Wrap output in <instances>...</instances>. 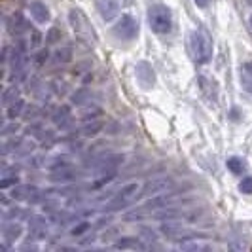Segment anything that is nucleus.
I'll return each instance as SVG.
<instances>
[{
  "instance_id": "1",
  "label": "nucleus",
  "mask_w": 252,
  "mask_h": 252,
  "mask_svg": "<svg viewBox=\"0 0 252 252\" xmlns=\"http://www.w3.org/2000/svg\"><path fill=\"white\" fill-rule=\"evenodd\" d=\"M188 48L191 57L201 64H207L213 59V53H215V46H213V40L211 36L205 32V31H193L188 38Z\"/></svg>"
},
{
  "instance_id": "2",
  "label": "nucleus",
  "mask_w": 252,
  "mask_h": 252,
  "mask_svg": "<svg viewBox=\"0 0 252 252\" xmlns=\"http://www.w3.org/2000/svg\"><path fill=\"white\" fill-rule=\"evenodd\" d=\"M140 193H142V184L140 182H129V184L122 186L116 191V195L104 205V211L106 213H116V211L127 209L129 205H133L139 199Z\"/></svg>"
},
{
  "instance_id": "3",
  "label": "nucleus",
  "mask_w": 252,
  "mask_h": 252,
  "mask_svg": "<svg viewBox=\"0 0 252 252\" xmlns=\"http://www.w3.org/2000/svg\"><path fill=\"white\" fill-rule=\"evenodd\" d=\"M148 25L156 34H169L173 31V12L165 4H154L148 10Z\"/></svg>"
},
{
  "instance_id": "4",
  "label": "nucleus",
  "mask_w": 252,
  "mask_h": 252,
  "mask_svg": "<svg viewBox=\"0 0 252 252\" xmlns=\"http://www.w3.org/2000/svg\"><path fill=\"white\" fill-rule=\"evenodd\" d=\"M124 161V156H108L97 165L95 177H93V188H102L104 184L112 182L118 175V167Z\"/></svg>"
},
{
  "instance_id": "5",
  "label": "nucleus",
  "mask_w": 252,
  "mask_h": 252,
  "mask_svg": "<svg viewBox=\"0 0 252 252\" xmlns=\"http://www.w3.org/2000/svg\"><path fill=\"white\" fill-rule=\"evenodd\" d=\"M68 21H70V27H72V31H74L78 36L82 38L84 42H88V44H93L97 36H95V31H93V27L89 23L88 15L82 12L80 8H72L70 12H68Z\"/></svg>"
},
{
  "instance_id": "6",
  "label": "nucleus",
  "mask_w": 252,
  "mask_h": 252,
  "mask_svg": "<svg viewBox=\"0 0 252 252\" xmlns=\"http://www.w3.org/2000/svg\"><path fill=\"white\" fill-rule=\"evenodd\" d=\"M112 32L116 38L126 40V42L135 40L137 34H139V21H137V17H133L131 13H124V15L116 21Z\"/></svg>"
},
{
  "instance_id": "7",
  "label": "nucleus",
  "mask_w": 252,
  "mask_h": 252,
  "mask_svg": "<svg viewBox=\"0 0 252 252\" xmlns=\"http://www.w3.org/2000/svg\"><path fill=\"white\" fill-rule=\"evenodd\" d=\"M175 188V182L173 178L169 177H156L148 180L144 186H142V193L144 197H154V195H163V193H169L171 189Z\"/></svg>"
},
{
  "instance_id": "8",
  "label": "nucleus",
  "mask_w": 252,
  "mask_h": 252,
  "mask_svg": "<svg viewBox=\"0 0 252 252\" xmlns=\"http://www.w3.org/2000/svg\"><path fill=\"white\" fill-rule=\"evenodd\" d=\"M102 21H114L122 12V0H95Z\"/></svg>"
},
{
  "instance_id": "9",
  "label": "nucleus",
  "mask_w": 252,
  "mask_h": 252,
  "mask_svg": "<svg viewBox=\"0 0 252 252\" xmlns=\"http://www.w3.org/2000/svg\"><path fill=\"white\" fill-rule=\"evenodd\" d=\"M10 197L12 199H17V201H29V203H38L42 193L40 189L34 188V186H13L12 191H10Z\"/></svg>"
},
{
  "instance_id": "10",
  "label": "nucleus",
  "mask_w": 252,
  "mask_h": 252,
  "mask_svg": "<svg viewBox=\"0 0 252 252\" xmlns=\"http://www.w3.org/2000/svg\"><path fill=\"white\" fill-rule=\"evenodd\" d=\"M29 12H31V17L36 21L38 25H46V23H50L51 13H50V8H48L46 2H42V0H32V2L29 4Z\"/></svg>"
},
{
  "instance_id": "11",
  "label": "nucleus",
  "mask_w": 252,
  "mask_h": 252,
  "mask_svg": "<svg viewBox=\"0 0 252 252\" xmlns=\"http://www.w3.org/2000/svg\"><path fill=\"white\" fill-rule=\"evenodd\" d=\"M6 29H8V32H10L12 36H21L23 32L29 31V23H27V19L19 12H13L12 15L6 19Z\"/></svg>"
},
{
  "instance_id": "12",
  "label": "nucleus",
  "mask_w": 252,
  "mask_h": 252,
  "mask_svg": "<svg viewBox=\"0 0 252 252\" xmlns=\"http://www.w3.org/2000/svg\"><path fill=\"white\" fill-rule=\"evenodd\" d=\"M29 233L31 237L36 241H42L48 237V224H46V218L42 216H32L31 218V224H29Z\"/></svg>"
},
{
  "instance_id": "13",
  "label": "nucleus",
  "mask_w": 252,
  "mask_h": 252,
  "mask_svg": "<svg viewBox=\"0 0 252 252\" xmlns=\"http://www.w3.org/2000/svg\"><path fill=\"white\" fill-rule=\"evenodd\" d=\"M21 233H23V226L17 224V222H8V224H4V227H2V237H4L6 245L15 243V241L21 237Z\"/></svg>"
},
{
  "instance_id": "14",
  "label": "nucleus",
  "mask_w": 252,
  "mask_h": 252,
  "mask_svg": "<svg viewBox=\"0 0 252 252\" xmlns=\"http://www.w3.org/2000/svg\"><path fill=\"white\" fill-rule=\"evenodd\" d=\"M161 231H163L167 237H173V239H182V235H188V231L182 227L180 222L175 220H167L161 224Z\"/></svg>"
},
{
  "instance_id": "15",
  "label": "nucleus",
  "mask_w": 252,
  "mask_h": 252,
  "mask_svg": "<svg viewBox=\"0 0 252 252\" xmlns=\"http://www.w3.org/2000/svg\"><path fill=\"white\" fill-rule=\"evenodd\" d=\"M239 80H241V86L247 93L252 95V61H247V63L241 64V70H239Z\"/></svg>"
},
{
  "instance_id": "16",
  "label": "nucleus",
  "mask_w": 252,
  "mask_h": 252,
  "mask_svg": "<svg viewBox=\"0 0 252 252\" xmlns=\"http://www.w3.org/2000/svg\"><path fill=\"white\" fill-rule=\"evenodd\" d=\"M137 76H139V82L144 88H152V84H154V72H152L150 64L140 63L137 66Z\"/></svg>"
},
{
  "instance_id": "17",
  "label": "nucleus",
  "mask_w": 252,
  "mask_h": 252,
  "mask_svg": "<svg viewBox=\"0 0 252 252\" xmlns=\"http://www.w3.org/2000/svg\"><path fill=\"white\" fill-rule=\"evenodd\" d=\"M74 178H76V173L70 165H68V167H61V169H55V171L51 173V180H53V182H70V180H74Z\"/></svg>"
},
{
  "instance_id": "18",
  "label": "nucleus",
  "mask_w": 252,
  "mask_h": 252,
  "mask_svg": "<svg viewBox=\"0 0 252 252\" xmlns=\"http://www.w3.org/2000/svg\"><path fill=\"white\" fill-rule=\"evenodd\" d=\"M102 127H104V124H102L101 120H89L82 127V135L84 137H97L102 131Z\"/></svg>"
},
{
  "instance_id": "19",
  "label": "nucleus",
  "mask_w": 252,
  "mask_h": 252,
  "mask_svg": "<svg viewBox=\"0 0 252 252\" xmlns=\"http://www.w3.org/2000/svg\"><path fill=\"white\" fill-rule=\"evenodd\" d=\"M114 249H122V251H126V249H135V251H142L144 245H142L137 237H124V239H118L114 243Z\"/></svg>"
},
{
  "instance_id": "20",
  "label": "nucleus",
  "mask_w": 252,
  "mask_h": 252,
  "mask_svg": "<svg viewBox=\"0 0 252 252\" xmlns=\"http://www.w3.org/2000/svg\"><path fill=\"white\" fill-rule=\"evenodd\" d=\"M178 249L180 251H207L209 249V245L207 243H203V241H197L195 237H188L186 241H182L180 245H178Z\"/></svg>"
},
{
  "instance_id": "21",
  "label": "nucleus",
  "mask_w": 252,
  "mask_h": 252,
  "mask_svg": "<svg viewBox=\"0 0 252 252\" xmlns=\"http://www.w3.org/2000/svg\"><path fill=\"white\" fill-rule=\"evenodd\" d=\"M23 108H25V101L19 97L17 101H13L10 106H6V118L8 120H15V118H19L21 114H23Z\"/></svg>"
},
{
  "instance_id": "22",
  "label": "nucleus",
  "mask_w": 252,
  "mask_h": 252,
  "mask_svg": "<svg viewBox=\"0 0 252 252\" xmlns=\"http://www.w3.org/2000/svg\"><path fill=\"white\" fill-rule=\"evenodd\" d=\"M226 165L233 175H243V173L247 171V163H245V159H243V158H237V156L229 158V159L226 161Z\"/></svg>"
},
{
  "instance_id": "23",
  "label": "nucleus",
  "mask_w": 252,
  "mask_h": 252,
  "mask_svg": "<svg viewBox=\"0 0 252 252\" xmlns=\"http://www.w3.org/2000/svg\"><path fill=\"white\" fill-rule=\"evenodd\" d=\"M17 99H19V89H17V86H8V88L2 91V104H4V108L10 106Z\"/></svg>"
},
{
  "instance_id": "24",
  "label": "nucleus",
  "mask_w": 252,
  "mask_h": 252,
  "mask_svg": "<svg viewBox=\"0 0 252 252\" xmlns=\"http://www.w3.org/2000/svg\"><path fill=\"white\" fill-rule=\"evenodd\" d=\"M72 59V51L70 48H59V50L53 53V63L55 64H64Z\"/></svg>"
},
{
  "instance_id": "25",
  "label": "nucleus",
  "mask_w": 252,
  "mask_h": 252,
  "mask_svg": "<svg viewBox=\"0 0 252 252\" xmlns=\"http://www.w3.org/2000/svg\"><path fill=\"white\" fill-rule=\"evenodd\" d=\"M68 118H70V108L68 106H61L57 112H55V118H53V122L57 124V126L63 127L66 122H68Z\"/></svg>"
},
{
  "instance_id": "26",
  "label": "nucleus",
  "mask_w": 252,
  "mask_h": 252,
  "mask_svg": "<svg viewBox=\"0 0 252 252\" xmlns=\"http://www.w3.org/2000/svg\"><path fill=\"white\" fill-rule=\"evenodd\" d=\"M61 38H63V32H61V29H57V27H51L50 31H48V34H46V40H48L50 44H57Z\"/></svg>"
},
{
  "instance_id": "27",
  "label": "nucleus",
  "mask_w": 252,
  "mask_h": 252,
  "mask_svg": "<svg viewBox=\"0 0 252 252\" xmlns=\"http://www.w3.org/2000/svg\"><path fill=\"white\" fill-rule=\"evenodd\" d=\"M48 59H50V51L40 50L36 55H34V59H32V61H34V66H38V68H40V66H44V64H46V61H48Z\"/></svg>"
},
{
  "instance_id": "28",
  "label": "nucleus",
  "mask_w": 252,
  "mask_h": 252,
  "mask_svg": "<svg viewBox=\"0 0 252 252\" xmlns=\"http://www.w3.org/2000/svg\"><path fill=\"white\" fill-rule=\"evenodd\" d=\"M239 191L247 193V195H251V193H252V177H245L243 180H241V182H239Z\"/></svg>"
},
{
  "instance_id": "29",
  "label": "nucleus",
  "mask_w": 252,
  "mask_h": 252,
  "mask_svg": "<svg viewBox=\"0 0 252 252\" xmlns=\"http://www.w3.org/2000/svg\"><path fill=\"white\" fill-rule=\"evenodd\" d=\"M10 122H12V124H4V126H2V135H4V137L13 135V133L19 129V126L15 124V120H10Z\"/></svg>"
},
{
  "instance_id": "30",
  "label": "nucleus",
  "mask_w": 252,
  "mask_h": 252,
  "mask_svg": "<svg viewBox=\"0 0 252 252\" xmlns=\"http://www.w3.org/2000/svg\"><path fill=\"white\" fill-rule=\"evenodd\" d=\"M17 184H19V178L17 177H12V178L2 177V180H0V188L2 189H6L8 186H17Z\"/></svg>"
},
{
  "instance_id": "31",
  "label": "nucleus",
  "mask_w": 252,
  "mask_h": 252,
  "mask_svg": "<svg viewBox=\"0 0 252 252\" xmlns=\"http://www.w3.org/2000/svg\"><path fill=\"white\" fill-rule=\"evenodd\" d=\"M40 42H42V34H40L38 31H32V36H31V40H29V44H31L32 48H38Z\"/></svg>"
},
{
  "instance_id": "32",
  "label": "nucleus",
  "mask_w": 252,
  "mask_h": 252,
  "mask_svg": "<svg viewBox=\"0 0 252 252\" xmlns=\"http://www.w3.org/2000/svg\"><path fill=\"white\" fill-rule=\"evenodd\" d=\"M86 229H89V224H88V222H82L80 226H76L74 229H72V235H76V237H78V235H82Z\"/></svg>"
},
{
  "instance_id": "33",
  "label": "nucleus",
  "mask_w": 252,
  "mask_h": 252,
  "mask_svg": "<svg viewBox=\"0 0 252 252\" xmlns=\"http://www.w3.org/2000/svg\"><path fill=\"white\" fill-rule=\"evenodd\" d=\"M10 51H12L10 46H4V48H2V63H8V61H10V57H12Z\"/></svg>"
},
{
  "instance_id": "34",
  "label": "nucleus",
  "mask_w": 252,
  "mask_h": 252,
  "mask_svg": "<svg viewBox=\"0 0 252 252\" xmlns=\"http://www.w3.org/2000/svg\"><path fill=\"white\" fill-rule=\"evenodd\" d=\"M195 4H197L199 8H207V6L211 4V0H195Z\"/></svg>"
},
{
  "instance_id": "35",
  "label": "nucleus",
  "mask_w": 252,
  "mask_h": 252,
  "mask_svg": "<svg viewBox=\"0 0 252 252\" xmlns=\"http://www.w3.org/2000/svg\"><path fill=\"white\" fill-rule=\"evenodd\" d=\"M249 23H251V27H252V15L249 17Z\"/></svg>"
},
{
  "instance_id": "36",
  "label": "nucleus",
  "mask_w": 252,
  "mask_h": 252,
  "mask_svg": "<svg viewBox=\"0 0 252 252\" xmlns=\"http://www.w3.org/2000/svg\"><path fill=\"white\" fill-rule=\"evenodd\" d=\"M249 2H251V4H252V0H249Z\"/></svg>"
}]
</instances>
